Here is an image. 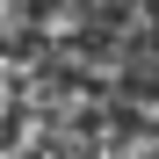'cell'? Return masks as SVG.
Returning <instances> with one entry per match:
<instances>
[{
	"label": "cell",
	"mask_w": 159,
	"mask_h": 159,
	"mask_svg": "<svg viewBox=\"0 0 159 159\" xmlns=\"http://www.w3.org/2000/svg\"><path fill=\"white\" fill-rule=\"evenodd\" d=\"M15 29H22V7H15V0H0V43H7Z\"/></svg>",
	"instance_id": "6da1fadb"
}]
</instances>
